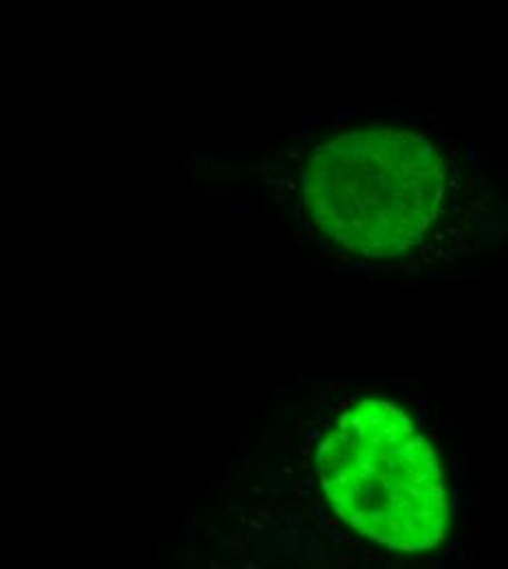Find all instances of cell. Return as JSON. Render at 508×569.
<instances>
[{"label":"cell","mask_w":508,"mask_h":569,"mask_svg":"<svg viewBox=\"0 0 508 569\" xmlns=\"http://www.w3.org/2000/svg\"><path fill=\"white\" fill-rule=\"evenodd\" d=\"M298 211L333 254L379 270L440 259L471 214L469 167L440 128L363 117L331 128L300 162Z\"/></svg>","instance_id":"1"},{"label":"cell","mask_w":508,"mask_h":569,"mask_svg":"<svg viewBox=\"0 0 508 569\" xmlns=\"http://www.w3.org/2000/svg\"><path fill=\"white\" fill-rule=\"evenodd\" d=\"M316 462L327 498L363 535L410 552L442 532L449 510L438 451L397 403H345Z\"/></svg>","instance_id":"2"},{"label":"cell","mask_w":508,"mask_h":569,"mask_svg":"<svg viewBox=\"0 0 508 569\" xmlns=\"http://www.w3.org/2000/svg\"><path fill=\"white\" fill-rule=\"evenodd\" d=\"M211 568H213V569H226V568H221V566H218V563H213V566H211Z\"/></svg>","instance_id":"3"}]
</instances>
